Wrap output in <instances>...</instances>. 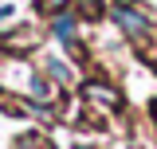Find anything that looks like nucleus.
Here are the masks:
<instances>
[{
  "instance_id": "obj_1",
  "label": "nucleus",
  "mask_w": 157,
  "mask_h": 149,
  "mask_svg": "<svg viewBox=\"0 0 157 149\" xmlns=\"http://www.w3.org/2000/svg\"><path fill=\"white\" fill-rule=\"evenodd\" d=\"M110 16H114V24L122 28V36H130L134 43H141V39L153 32V24L141 16L134 4H114V8H110Z\"/></svg>"
},
{
  "instance_id": "obj_3",
  "label": "nucleus",
  "mask_w": 157,
  "mask_h": 149,
  "mask_svg": "<svg viewBox=\"0 0 157 149\" xmlns=\"http://www.w3.org/2000/svg\"><path fill=\"white\" fill-rule=\"evenodd\" d=\"M82 94L94 98V102H102V106H122V94H118L114 86H106V82H86Z\"/></svg>"
},
{
  "instance_id": "obj_2",
  "label": "nucleus",
  "mask_w": 157,
  "mask_h": 149,
  "mask_svg": "<svg viewBox=\"0 0 157 149\" xmlns=\"http://www.w3.org/2000/svg\"><path fill=\"white\" fill-rule=\"evenodd\" d=\"M51 32H55V39L59 43H67L71 51L78 55V39H75V16L71 12H59L55 20H51Z\"/></svg>"
},
{
  "instance_id": "obj_7",
  "label": "nucleus",
  "mask_w": 157,
  "mask_h": 149,
  "mask_svg": "<svg viewBox=\"0 0 157 149\" xmlns=\"http://www.w3.org/2000/svg\"><path fill=\"white\" fill-rule=\"evenodd\" d=\"M43 4H51V8H63V4H67V0H43Z\"/></svg>"
},
{
  "instance_id": "obj_6",
  "label": "nucleus",
  "mask_w": 157,
  "mask_h": 149,
  "mask_svg": "<svg viewBox=\"0 0 157 149\" xmlns=\"http://www.w3.org/2000/svg\"><path fill=\"white\" fill-rule=\"evenodd\" d=\"M78 8H82V16H102V0H78Z\"/></svg>"
},
{
  "instance_id": "obj_8",
  "label": "nucleus",
  "mask_w": 157,
  "mask_h": 149,
  "mask_svg": "<svg viewBox=\"0 0 157 149\" xmlns=\"http://www.w3.org/2000/svg\"><path fill=\"white\" fill-rule=\"evenodd\" d=\"M149 118H153V122H157V102H149Z\"/></svg>"
},
{
  "instance_id": "obj_4",
  "label": "nucleus",
  "mask_w": 157,
  "mask_h": 149,
  "mask_svg": "<svg viewBox=\"0 0 157 149\" xmlns=\"http://www.w3.org/2000/svg\"><path fill=\"white\" fill-rule=\"evenodd\" d=\"M28 90L36 98V106H47V102H51V82H47L43 74H32V78H28Z\"/></svg>"
},
{
  "instance_id": "obj_5",
  "label": "nucleus",
  "mask_w": 157,
  "mask_h": 149,
  "mask_svg": "<svg viewBox=\"0 0 157 149\" xmlns=\"http://www.w3.org/2000/svg\"><path fill=\"white\" fill-rule=\"evenodd\" d=\"M47 74H51L55 82H63V86L71 82V67H67L63 59H47Z\"/></svg>"
}]
</instances>
